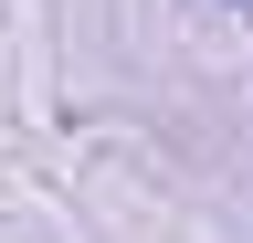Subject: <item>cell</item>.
<instances>
[{
    "label": "cell",
    "mask_w": 253,
    "mask_h": 243,
    "mask_svg": "<svg viewBox=\"0 0 253 243\" xmlns=\"http://www.w3.org/2000/svg\"><path fill=\"white\" fill-rule=\"evenodd\" d=\"M232 11H253V0H232Z\"/></svg>",
    "instance_id": "6da1fadb"
}]
</instances>
